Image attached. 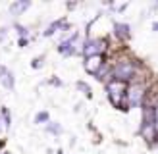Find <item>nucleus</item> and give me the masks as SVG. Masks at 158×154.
<instances>
[{
    "instance_id": "nucleus-1",
    "label": "nucleus",
    "mask_w": 158,
    "mask_h": 154,
    "mask_svg": "<svg viewBox=\"0 0 158 154\" xmlns=\"http://www.w3.org/2000/svg\"><path fill=\"white\" fill-rule=\"evenodd\" d=\"M108 92H110V98L116 106H120V96L125 95V85L122 81H112L108 85Z\"/></svg>"
},
{
    "instance_id": "nucleus-2",
    "label": "nucleus",
    "mask_w": 158,
    "mask_h": 154,
    "mask_svg": "<svg viewBox=\"0 0 158 154\" xmlns=\"http://www.w3.org/2000/svg\"><path fill=\"white\" fill-rule=\"evenodd\" d=\"M127 96H129V104H139L141 102V96H143V87H133L129 92H127Z\"/></svg>"
},
{
    "instance_id": "nucleus-3",
    "label": "nucleus",
    "mask_w": 158,
    "mask_h": 154,
    "mask_svg": "<svg viewBox=\"0 0 158 154\" xmlns=\"http://www.w3.org/2000/svg\"><path fill=\"white\" fill-rule=\"evenodd\" d=\"M114 73H116L118 77H123V79H125V77H129V75L133 73V67H131V64H125V62H122V64L116 67Z\"/></svg>"
},
{
    "instance_id": "nucleus-4",
    "label": "nucleus",
    "mask_w": 158,
    "mask_h": 154,
    "mask_svg": "<svg viewBox=\"0 0 158 154\" xmlns=\"http://www.w3.org/2000/svg\"><path fill=\"white\" fill-rule=\"evenodd\" d=\"M98 66H100V56H91L87 60V69H89V71H97Z\"/></svg>"
},
{
    "instance_id": "nucleus-5",
    "label": "nucleus",
    "mask_w": 158,
    "mask_h": 154,
    "mask_svg": "<svg viewBox=\"0 0 158 154\" xmlns=\"http://www.w3.org/2000/svg\"><path fill=\"white\" fill-rule=\"evenodd\" d=\"M118 29H120V35H127V25H118Z\"/></svg>"
}]
</instances>
